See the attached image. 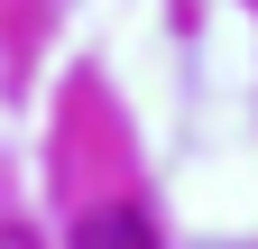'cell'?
I'll return each instance as SVG.
<instances>
[{
  "label": "cell",
  "instance_id": "6da1fadb",
  "mask_svg": "<svg viewBox=\"0 0 258 249\" xmlns=\"http://www.w3.org/2000/svg\"><path fill=\"white\" fill-rule=\"evenodd\" d=\"M74 249H157V231H148L139 203H102V212H83Z\"/></svg>",
  "mask_w": 258,
  "mask_h": 249
},
{
  "label": "cell",
  "instance_id": "7a4b0ae2",
  "mask_svg": "<svg viewBox=\"0 0 258 249\" xmlns=\"http://www.w3.org/2000/svg\"><path fill=\"white\" fill-rule=\"evenodd\" d=\"M0 249H37V240H28V231H0Z\"/></svg>",
  "mask_w": 258,
  "mask_h": 249
}]
</instances>
